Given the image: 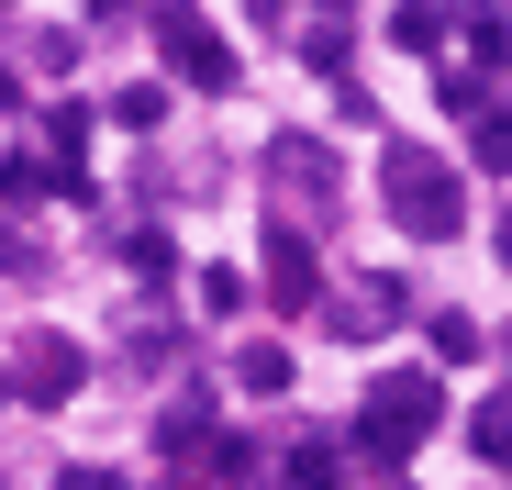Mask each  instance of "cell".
I'll return each instance as SVG.
<instances>
[{
	"label": "cell",
	"mask_w": 512,
	"mask_h": 490,
	"mask_svg": "<svg viewBox=\"0 0 512 490\" xmlns=\"http://www.w3.org/2000/svg\"><path fill=\"white\" fill-rule=\"evenodd\" d=\"M435 424H446V379H435V368H390V379L368 390V413H357V457H368V468H401Z\"/></svg>",
	"instance_id": "obj_1"
},
{
	"label": "cell",
	"mask_w": 512,
	"mask_h": 490,
	"mask_svg": "<svg viewBox=\"0 0 512 490\" xmlns=\"http://www.w3.org/2000/svg\"><path fill=\"white\" fill-rule=\"evenodd\" d=\"M379 190H390V212H401V234H468V190H457V168L446 156H423V145H390L379 156Z\"/></svg>",
	"instance_id": "obj_2"
},
{
	"label": "cell",
	"mask_w": 512,
	"mask_h": 490,
	"mask_svg": "<svg viewBox=\"0 0 512 490\" xmlns=\"http://www.w3.org/2000/svg\"><path fill=\"white\" fill-rule=\"evenodd\" d=\"M156 45H167V67H179L190 90H234V78H245V67H234V45L190 12V0H167V12H156Z\"/></svg>",
	"instance_id": "obj_3"
},
{
	"label": "cell",
	"mask_w": 512,
	"mask_h": 490,
	"mask_svg": "<svg viewBox=\"0 0 512 490\" xmlns=\"http://www.w3.org/2000/svg\"><path fill=\"white\" fill-rule=\"evenodd\" d=\"M268 301H279V312H312V301H323V257H312L301 223H268Z\"/></svg>",
	"instance_id": "obj_4"
},
{
	"label": "cell",
	"mask_w": 512,
	"mask_h": 490,
	"mask_svg": "<svg viewBox=\"0 0 512 490\" xmlns=\"http://www.w3.org/2000/svg\"><path fill=\"white\" fill-rule=\"evenodd\" d=\"M268 179H279L290 212H323V201H334V156H323L312 134H279V145H268Z\"/></svg>",
	"instance_id": "obj_5"
},
{
	"label": "cell",
	"mask_w": 512,
	"mask_h": 490,
	"mask_svg": "<svg viewBox=\"0 0 512 490\" xmlns=\"http://www.w3.org/2000/svg\"><path fill=\"white\" fill-rule=\"evenodd\" d=\"M12 357H23V368H12L23 401H67V390H78V346H67V335H23Z\"/></svg>",
	"instance_id": "obj_6"
},
{
	"label": "cell",
	"mask_w": 512,
	"mask_h": 490,
	"mask_svg": "<svg viewBox=\"0 0 512 490\" xmlns=\"http://www.w3.org/2000/svg\"><path fill=\"white\" fill-rule=\"evenodd\" d=\"M334 323H346V335H390V323H401V279H390V268L346 279V301H334Z\"/></svg>",
	"instance_id": "obj_7"
},
{
	"label": "cell",
	"mask_w": 512,
	"mask_h": 490,
	"mask_svg": "<svg viewBox=\"0 0 512 490\" xmlns=\"http://www.w3.org/2000/svg\"><path fill=\"white\" fill-rule=\"evenodd\" d=\"M234 379H245L256 401H279V390H290V346H279V335H245V346H234Z\"/></svg>",
	"instance_id": "obj_8"
},
{
	"label": "cell",
	"mask_w": 512,
	"mask_h": 490,
	"mask_svg": "<svg viewBox=\"0 0 512 490\" xmlns=\"http://www.w3.org/2000/svg\"><path fill=\"white\" fill-rule=\"evenodd\" d=\"M468 446H479L490 468H512V390H490L479 413H468Z\"/></svg>",
	"instance_id": "obj_9"
},
{
	"label": "cell",
	"mask_w": 512,
	"mask_h": 490,
	"mask_svg": "<svg viewBox=\"0 0 512 490\" xmlns=\"http://www.w3.org/2000/svg\"><path fill=\"white\" fill-rule=\"evenodd\" d=\"M334 479H346L334 435H290V490H334Z\"/></svg>",
	"instance_id": "obj_10"
},
{
	"label": "cell",
	"mask_w": 512,
	"mask_h": 490,
	"mask_svg": "<svg viewBox=\"0 0 512 490\" xmlns=\"http://www.w3.org/2000/svg\"><path fill=\"white\" fill-rule=\"evenodd\" d=\"M468 156H479V168H490V179H512V112H490V123L468 134Z\"/></svg>",
	"instance_id": "obj_11"
},
{
	"label": "cell",
	"mask_w": 512,
	"mask_h": 490,
	"mask_svg": "<svg viewBox=\"0 0 512 490\" xmlns=\"http://www.w3.org/2000/svg\"><path fill=\"white\" fill-rule=\"evenodd\" d=\"M435 90H446V112H468V123H490V78H479V67H457V78H435Z\"/></svg>",
	"instance_id": "obj_12"
},
{
	"label": "cell",
	"mask_w": 512,
	"mask_h": 490,
	"mask_svg": "<svg viewBox=\"0 0 512 490\" xmlns=\"http://www.w3.org/2000/svg\"><path fill=\"white\" fill-rule=\"evenodd\" d=\"M390 34H401V45H412V56H435V45H446V34H457V23H446V12H401V23H390Z\"/></svg>",
	"instance_id": "obj_13"
},
{
	"label": "cell",
	"mask_w": 512,
	"mask_h": 490,
	"mask_svg": "<svg viewBox=\"0 0 512 490\" xmlns=\"http://www.w3.org/2000/svg\"><path fill=\"white\" fill-rule=\"evenodd\" d=\"M301 56L334 78V67H346V23H301Z\"/></svg>",
	"instance_id": "obj_14"
},
{
	"label": "cell",
	"mask_w": 512,
	"mask_h": 490,
	"mask_svg": "<svg viewBox=\"0 0 512 490\" xmlns=\"http://www.w3.org/2000/svg\"><path fill=\"white\" fill-rule=\"evenodd\" d=\"M45 145H56V156H78V145H90V112L56 101V112H45Z\"/></svg>",
	"instance_id": "obj_15"
},
{
	"label": "cell",
	"mask_w": 512,
	"mask_h": 490,
	"mask_svg": "<svg viewBox=\"0 0 512 490\" xmlns=\"http://www.w3.org/2000/svg\"><path fill=\"white\" fill-rule=\"evenodd\" d=\"M201 312H245V268H201Z\"/></svg>",
	"instance_id": "obj_16"
},
{
	"label": "cell",
	"mask_w": 512,
	"mask_h": 490,
	"mask_svg": "<svg viewBox=\"0 0 512 490\" xmlns=\"http://www.w3.org/2000/svg\"><path fill=\"white\" fill-rule=\"evenodd\" d=\"M468 56H479V67H501V56H512V23H468Z\"/></svg>",
	"instance_id": "obj_17"
},
{
	"label": "cell",
	"mask_w": 512,
	"mask_h": 490,
	"mask_svg": "<svg viewBox=\"0 0 512 490\" xmlns=\"http://www.w3.org/2000/svg\"><path fill=\"white\" fill-rule=\"evenodd\" d=\"M56 490H134V479H123V468H67Z\"/></svg>",
	"instance_id": "obj_18"
},
{
	"label": "cell",
	"mask_w": 512,
	"mask_h": 490,
	"mask_svg": "<svg viewBox=\"0 0 512 490\" xmlns=\"http://www.w3.org/2000/svg\"><path fill=\"white\" fill-rule=\"evenodd\" d=\"M12 101H23V90H12V67H0V112H12Z\"/></svg>",
	"instance_id": "obj_19"
},
{
	"label": "cell",
	"mask_w": 512,
	"mask_h": 490,
	"mask_svg": "<svg viewBox=\"0 0 512 490\" xmlns=\"http://www.w3.org/2000/svg\"><path fill=\"white\" fill-rule=\"evenodd\" d=\"M501 257H512V212H501Z\"/></svg>",
	"instance_id": "obj_20"
}]
</instances>
